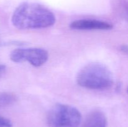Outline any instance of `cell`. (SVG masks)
Segmentation results:
<instances>
[{
  "label": "cell",
  "instance_id": "cell-4",
  "mask_svg": "<svg viewBox=\"0 0 128 127\" xmlns=\"http://www.w3.org/2000/svg\"><path fill=\"white\" fill-rule=\"evenodd\" d=\"M48 58V51L39 47L16 49L10 54V59L12 62L16 63L28 62L34 67H40L44 65Z\"/></svg>",
  "mask_w": 128,
  "mask_h": 127
},
{
  "label": "cell",
  "instance_id": "cell-10",
  "mask_svg": "<svg viewBox=\"0 0 128 127\" xmlns=\"http://www.w3.org/2000/svg\"><path fill=\"white\" fill-rule=\"evenodd\" d=\"M121 50L124 53H126V54L128 55V46L127 45H123V46H121Z\"/></svg>",
  "mask_w": 128,
  "mask_h": 127
},
{
  "label": "cell",
  "instance_id": "cell-11",
  "mask_svg": "<svg viewBox=\"0 0 128 127\" xmlns=\"http://www.w3.org/2000/svg\"><path fill=\"white\" fill-rule=\"evenodd\" d=\"M125 17L128 21V6H126V9H125Z\"/></svg>",
  "mask_w": 128,
  "mask_h": 127
},
{
  "label": "cell",
  "instance_id": "cell-5",
  "mask_svg": "<svg viewBox=\"0 0 128 127\" xmlns=\"http://www.w3.org/2000/svg\"><path fill=\"white\" fill-rule=\"evenodd\" d=\"M113 25L108 22L96 19H79L70 24V28L81 31L93 30H110Z\"/></svg>",
  "mask_w": 128,
  "mask_h": 127
},
{
  "label": "cell",
  "instance_id": "cell-3",
  "mask_svg": "<svg viewBox=\"0 0 128 127\" xmlns=\"http://www.w3.org/2000/svg\"><path fill=\"white\" fill-rule=\"evenodd\" d=\"M81 119V114L77 108L62 103L54 105L47 115L50 127H78Z\"/></svg>",
  "mask_w": 128,
  "mask_h": 127
},
{
  "label": "cell",
  "instance_id": "cell-8",
  "mask_svg": "<svg viewBox=\"0 0 128 127\" xmlns=\"http://www.w3.org/2000/svg\"><path fill=\"white\" fill-rule=\"evenodd\" d=\"M0 127H12V123L8 118L0 116Z\"/></svg>",
  "mask_w": 128,
  "mask_h": 127
},
{
  "label": "cell",
  "instance_id": "cell-1",
  "mask_svg": "<svg viewBox=\"0 0 128 127\" xmlns=\"http://www.w3.org/2000/svg\"><path fill=\"white\" fill-rule=\"evenodd\" d=\"M11 22L19 29L47 28L54 24L56 17L52 11L43 5L25 2L14 10Z\"/></svg>",
  "mask_w": 128,
  "mask_h": 127
},
{
  "label": "cell",
  "instance_id": "cell-6",
  "mask_svg": "<svg viewBox=\"0 0 128 127\" xmlns=\"http://www.w3.org/2000/svg\"><path fill=\"white\" fill-rule=\"evenodd\" d=\"M108 121L103 112L95 110L86 117L82 127H107Z\"/></svg>",
  "mask_w": 128,
  "mask_h": 127
},
{
  "label": "cell",
  "instance_id": "cell-12",
  "mask_svg": "<svg viewBox=\"0 0 128 127\" xmlns=\"http://www.w3.org/2000/svg\"><path fill=\"white\" fill-rule=\"evenodd\" d=\"M127 92H128V89H127Z\"/></svg>",
  "mask_w": 128,
  "mask_h": 127
},
{
  "label": "cell",
  "instance_id": "cell-9",
  "mask_svg": "<svg viewBox=\"0 0 128 127\" xmlns=\"http://www.w3.org/2000/svg\"><path fill=\"white\" fill-rule=\"evenodd\" d=\"M6 65L2 64L0 63V77H1V76H2L5 72H6Z\"/></svg>",
  "mask_w": 128,
  "mask_h": 127
},
{
  "label": "cell",
  "instance_id": "cell-2",
  "mask_svg": "<svg viewBox=\"0 0 128 127\" xmlns=\"http://www.w3.org/2000/svg\"><path fill=\"white\" fill-rule=\"evenodd\" d=\"M77 83L84 88L92 90H106L114 83L113 75L108 67L100 63L86 65L78 72Z\"/></svg>",
  "mask_w": 128,
  "mask_h": 127
},
{
  "label": "cell",
  "instance_id": "cell-7",
  "mask_svg": "<svg viewBox=\"0 0 128 127\" xmlns=\"http://www.w3.org/2000/svg\"><path fill=\"white\" fill-rule=\"evenodd\" d=\"M17 97L9 92H0V107H5L14 104L17 101Z\"/></svg>",
  "mask_w": 128,
  "mask_h": 127
}]
</instances>
